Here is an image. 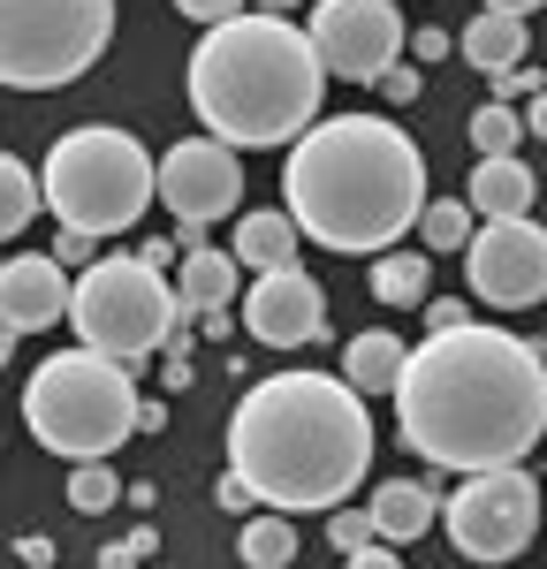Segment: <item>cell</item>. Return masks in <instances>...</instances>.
Here are the masks:
<instances>
[{
	"instance_id": "1",
	"label": "cell",
	"mask_w": 547,
	"mask_h": 569,
	"mask_svg": "<svg viewBox=\"0 0 547 569\" xmlns=\"http://www.w3.org/2000/svg\"><path fill=\"white\" fill-rule=\"evenodd\" d=\"M396 433L434 471L525 463L547 433V357L509 327H441L396 380Z\"/></svg>"
},
{
	"instance_id": "2",
	"label": "cell",
	"mask_w": 547,
	"mask_h": 569,
	"mask_svg": "<svg viewBox=\"0 0 547 569\" xmlns=\"http://www.w3.org/2000/svg\"><path fill=\"white\" fill-rule=\"evenodd\" d=\"M281 198L305 228V243L335 259H380L404 236H418L426 213V152L388 114H335L289 144Z\"/></svg>"
},
{
	"instance_id": "3",
	"label": "cell",
	"mask_w": 547,
	"mask_h": 569,
	"mask_svg": "<svg viewBox=\"0 0 547 569\" xmlns=\"http://www.w3.org/2000/svg\"><path fill=\"white\" fill-rule=\"evenodd\" d=\"M228 471H243L251 493L289 517L342 509V493L372 471L365 388L335 372H274L259 388H243L228 418Z\"/></svg>"
},
{
	"instance_id": "4",
	"label": "cell",
	"mask_w": 547,
	"mask_h": 569,
	"mask_svg": "<svg viewBox=\"0 0 547 569\" xmlns=\"http://www.w3.org/2000/svg\"><path fill=\"white\" fill-rule=\"evenodd\" d=\"M319 91H327V61L312 31H297L289 16H267V8L213 23L190 53V114L236 152L297 144L319 122Z\"/></svg>"
},
{
	"instance_id": "5",
	"label": "cell",
	"mask_w": 547,
	"mask_h": 569,
	"mask_svg": "<svg viewBox=\"0 0 547 569\" xmlns=\"http://www.w3.org/2000/svg\"><path fill=\"white\" fill-rule=\"evenodd\" d=\"M23 426L46 456H69V463H91V456H115L130 433H145V395H137L130 365L107 350H77L46 357L23 388Z\"/></svg>"
},
{
	"instance_id": "6",
	"label": "cell",
	"mask_w": 547,
	"mask_h": 569,
	"mask_svg": "<svg viewBox=\"0 0 547 569\" xmlns=\"http://www.w3.org/2000/svg\"><path fill=\"white\" fill-rule=\"evenodd\" d=\"M160 198V168L130 130L115 122H84L46 152V206L61 228L84 236H122L145 220V206Z\"/></svg>"
},
{
	"instance_id": "7",
	"label": "cell",
	"mask_w": 547,
	"mask_h": 569,
	"mask_svg": "<svg viewBox=\"0 0 547 569\" xmlns=\"http://www.w3.org/2000/svg\"><path fill=\"white\" fill-rule=\"evenodd\" d=\"M115 46V0H0V84L61 91Z\"/></svg>"
},
{
	"instance_id": "8",
	"label": "cell",
	"mask_w": 547,
	"mask_h": 569,
	"mask_svg": "<svg viewBox=\"0 0 547 569\" xmlns=\"http://www.w3.org/2000/svg\"><path fill=\"white\" fill-rule=\"evenodd\" d=\"M69 327H77V342L137 365V357L168 350V335L182 327V289H168V273L145 266L137 251L130 259H91L84 273H77Z\"/></svg>"
},
{
	"instance_id": "9",
	"label": "cell",
	"mask_w": 547,
	"mask_h": 569,
	"mask_svg": "<svg viewBox=\"0 0 547 569\" xmlns=\"http://www.w3.org/2000/svg\"><path fill=\"white\" fill-rule=\"evenodd\" d=\"M441 525H449V547L464 562H517L540 539V486L525 479L517 463L464 471V486L441 509Z\"/></svg>"
},
{
	"instance_id": "10",
	"label": "cell",
	"mask_w": 547,
	"mask_h": 569,
	"mask_svg": "<svg viewBox=\"0 0 547 569\" xmlns=\"http://www.w3.org/2000/svg\"><path fill=\"white\" fill-rule=\"evenodd\" d=\"M464 281L471 297L495 311H525L547 297V228L533 213L525 220H479L464 243Z\"/></svg>"
},
{
	"instance_id": "11",
	"label": "cell",
	"mask_w": 547,
	"mask_h": 569,
	"mask_svg": "<svg viewBox=\"0 0 547 569\" xmlns=\"http://www.w3.org/2000/svg\"><path fill=\"white\" fill-rule=\"evenodd\" d=\"M312 46L327 61V77L342 84H380L404 53V16L396 0H312Z\"/></svg>"
},
{
	"instance_id": "12",
	"label": "cell",
	"mask_w": 547,
	"mask_h": 569,
	"mask_svg": "<svg viewBox=\"0 0 547 569\" xmlns=\"http://www.w3.org/2000/svg\"><path fill=\"white\" fill-rule=\"evenodd\" d=\"M160 206L176 220H213L243 206V168H236V144L228 137H182L160 152Z\"/></svg>"
},
{
	"instance_id": "13",
	"label": "cell",
	"mask_w": 547,
	"mask_h": 569,
	"mask_svg": "<svg viewBox=\"0 0 547 569\" xmlns=\"http://www.w3.org/2000/svg\"><path fill=\"white\" fill-rule=\"evenodd\" d=\"M243 335L267 342V350L327 342V289H319L305 266H274V273H259L251 297H243Z\"/></svg>"
},
{
	"instance_id": "14",
	"label": "cell",
	"mask_w": 547,
	"mask_h": 569,
	"mask_svg": "<svg viewBox=\"0 0 547 569\" xmlns=\"http://www.w3.org/2000/svg\"><path fill=\"white\" fill-rule=\"evenodd\" d=\"M69 305H77V281H69V266H61V259L16 251V259L0 266V342H8V350H16L23 335L61 327Z\"/></svg>"
},
{
	"instance_id": "15",
	"label": "cell",
	"mask_w": 547,
	"mask_h": 569,
	"mask_svg": "<svg viewBox=\"0 0 547 569\" xmlns=\"http://www.w3.org/2000/svg\"><path fill=\"white\" fill-rule=\"evenodd\" d=\"M464 198H471L479 220H525L533 198H540V176H533L517 152H487V160L471 168V182H464Z\"/></svg>"
},
{
	"instance_id": "16",
	"label": "cell",
	"mask_w": 547,
	"mask_h": 569,
	"mask_svg": "<svg viewBox=\"0 0 547 569\" xmlns=\"http://www.w3.org/2000/svg\"><path fill=\"white\" fill-rule=\"evenodd\" d=\"M533 61V39H525V16H501V8H479L471 23H464V69H479L487 84L509 77V69H525Z\"/></svg>"
},
{
	"instance_id": "17",
	"label": "cell",
	"mask_w": 547,
	"mask_h": 569,
	"mask_svg": "<svg viewBox=\"0 0 547 569\" xmlns=\"http://www.w3.org/2000/svg\"><path fill=\"white\" fill-rule=\"evenodd\" d=\"M236 251L221 243H198V251H182L176 266V289H182V319H206V311H228L236 305Z\"/></svg>"
},
{
	"instance_id": "18",
	"label": "cell",
	"mask_w": 547,
	"mask_h": 569,
	"mask_svg": "<svg viewBox=\"0 0 547 569\" xmlns=\"http://www.w3.org/2000/svg\"><path fill=\"white\" fill-rule=\"evenodd\" d=\"M404 335H388V327H365V335H350V350H342V380L365 395H396V380H404Z\"/></svg>"
},
{
	"instance_id": "19",
	"label": "cell",
	"mask_w": 547,
	"mask_h": 569,
	"mask_svg": "<svg viewBox=\"0 0 547 569\" xmlns=\"http://www.w3.org/2000/svg\"><path fill=\"white\" fill-rule=\"evenodd\" d=\"M297 243H305L297 213H243V220H236V259L251 266V273L297 266Z\"/></svg>"
},
{
	"instance_id": "20",
	"label": "cell",
	"mask_w": 547,
	"mask_h": 569,
	"mask_svg": "<svg viewBox=\"0 0 547 569\" xmlns=\"http://www.w3.org/2000/svg\"><path fill=\"white\" fill-rule=\"evenodd\" d=\"M441 517V501H434V486L418 479H396V486H372V525H380V539H396V547H410L418 531Z\"/></svg>"
},
{
	"instance_id": "21",
	"label": "cell",
	"mask_w": 547,
	"mask_h": 569,
	"mask_svg": "<svg viewBox=\"0 0 547 569\" xmlns=\"http://www.w3.org/2000/svg\"><path fill=\"white\" fill-rule=\"evenodd\" d=\"M434 289V251H380L372 259V305H396V311H418Z\"/></svg>"
},
{
	"instance_id": "22",
	"label": "cell",
	"mask_w": 547,
	"mask_h": 569,
	"mask_svg": "<svg viewBox=\"0 0 547 569\" xmlns=\"http://www.w3.org/2000/svg\"><path fill=\"white\" fill-rule=\"evenodd\" d=\"M236 555L251 569H289L297 562V531H289V509H267V517H251V525L236 531Z\"/></svg>"
},
{
	"instance_id": "23",
	"label": "cell",
	"mask_w": 547,
	"mask_h": 569,
	"mask_svg": "<svg viewBox=\"0 0 547 569\" xmlns=\"http://www.w3.org/2000/svg\"><path fill=\"white\" fill-rule=\"evenodd\" d=\"M39 198H46V176H31L16 152L0 160V236H23L39 220Z\"/></svg>"
},
{
	"instance_id": "24",
	"label": "cell",
	"mask_w": 547,
	"mask_h": 569,
	"mask_svg": "<svg viewBox=\"0 0 547 569\" xmlns=\"http://www.w3.org/2000/svg\"><path fill=\"white\" fill-rule=\"evenodd\" d=\"M471 228H479L471 198H426V213H418V243H426V251H464Z\"/></svg>"
},
{
	"instance_id": "25",
	"label": "cell",
	"mask_w": 547,
	"mask_h": 569,
	"mask_svg": "<svg viewBox=\"0 0 547 569\" xmlns=\"http://www.w3.org/2000/svg\"><path fill=\"white\" fill-rule=\"evenodd\" d=\"M471 144H479V160H487V152H517V144H525V114H517L509 99H487V107L471 114Z\"/></svg>"
},
{
	"instance_id": "26",
	"label": "cell",
	"mask_w": 547,
	"mask_h": 569,
	"mask_svg": "<svg viewBox=\"0 0 547 569\" xmlns=\"http://www.w3.org/2000/svg\"><path fill=\"white\" fill-rule=\"evenodd\" d=\"M115 493H122V479L107 471V456H91V463H77V471H69V509H84V517L115 509Z\"/></svg>"
},
{
	"instance_id": "27",
	"label": "cell",
	"mask_w": 547,
	"mask_h": 569,
	"mask_svg": "<svg viewBox=\"0 0 547 569\" xmlns=\"http://www.w3.org/2000/svg\"><path fill=\"white\" fill-rule=\"evenodd\" d=\"M365 539H380V525H372V509H327V547L350 562Z\"/></svg>"
},
{
	"instance_id": "28",
	"label": "cell",
	"mask_w": 547,
	"mask_h": 569,
	"mask_svg": "<svg viewBox=\"0 0 547 569\" xmlns=\"http://www.w3.org/2000/svg\"><path fill=\"white\" fill-rule=\"evenodd\" d=\"M176 8L190 16V23H206V31L228 23V16H251V0H176Z\"/></svg>"
},
{
	"instance_id": "29",
	"label": "cell",
	"mask_w": 547,
	"mask_h": 569,
	"mask_svg": "<svg viewBox=\"0 0 547 569\" xmlns=\"http://www.w3.org/2000/svg\"><path fill=\"white\" fill-rule=\"evenodd\" d=\"M91 251H99V236H84V228H61V236H53V259L77 266V273L91 266Z\"/></svg>"
},
{
	"instance_id": "30",
	"label": "cell",
	"mask_w": 547,
	"mask_h": 569,
	"mask_svg": "<svg viewBox=\"0 0 547 569\" xmlns=\"http://www.w3.org/2000/svg\"><path fill=\"white\" fill-rule=\"evenodd\" d=\"M213 501H221L228 517H243V509H251L259 493H251V479H243V471H228V479H213Z\"/></svg>"
},
{
	"instance_id": "31",
	"label": "cell",
	"mask_w": 547,
	"mask_h": 569,
	"mask_svg": "<svg viewBox=\"0 0 547 569\" xmlns=\"http://www.w3.org/2000/svg\"><path fill=\"white\" fill-rule=\"evenodd\" d=\"M145 555H160V539H152V531H130L122 547H107V569H130V562H145Z\"/></svg>"
},
{
	"instance_id": "32",
	"label": "cell",
	"mask_w": 547,
	"mask_h": 569,
	"mask_svg": "<svg viewBox=\"0 0 547 569\" xmlns=\"http://www.w3.org/2000/svg\"><path fill=\"white\" fill-rule=\"evenodd\" d=\"M410 53H418V61H449V53H456V39L426 23V31H410Z\"/></svg>"
},
{
	"instance_id": "33",
	"label": "cell",
	"mask_w": 547,
	"mask_h": 569,
	"mask_svg": "<svg viewBox=\"0 0 547 569\" xmlns=\"http://www.w3.org/2000/svg\"><path fill=\"white\" fill-rule=\"evenodd\" d=\"M350 562H358V569H396V562H404V547H396V539H365Z\"/></svg>"
},
{
	"instance_id": "34",
	"label": "cell",
	"mask_w": 547,
	"mask_h": 569,
	"mask_svg": "<svg viewBox=\"0 0 547 569\" xmlns=\"http://www.w3.org/2000/svg\"><path fill=\"white\" fill-rule=\"evenodd\" d=\"M380 91H388L396 107H410V99L426 91V77H418V69H388V77H380Z\"/></svg>"
},
{
	"instance_id": "35",
	"label": "cell",
	"mask_w": 547,
	"mask_h": 569,
	"mask_svg": "<svg viewBox=\"0 0 547 569\" xmlns=\"http://www.w3.org/2000/svg\"><path fill=\"white\" fill-rule=\"evenodd\" d=\"M8 555H16L23 569H46V562H53V539H46V531H31V539H16Z\"/></svg>"
},
{
	"instance_id": "36",
	"label": "cell",
	"mask_w": 547,
	"mask_h": 569,
	"mask_svg": "<svg viewBox=\"0 0 547 569\" xmlns=\"http://www.w3.org/2000/svg\"><path fill=\"white\" fill-rule=\"evenodd\" d=\"M464 319H471V305H464V297H441V305H426V327H434V335H441V327H464Z\"/></svg>"
},
{
	"instance_id": "37",
	"label": "cell",
	"mask_w": 547,
	"mask_h": 569,
	"mask_svg": "<svg viewBox=\"0 0 547 569\" xmlns=\"http://www.w3.org/2000/svg\"><path fill=\"white\" fill-rule=\"evenodd\" d=\"M137 259H145V266H160V273H168V266H176V236H168V243H137Z\"/></svg>"
},
{
	"instance_id": "38",
	"label": "cell",
	"mask_w": 547,
	"mask_h": 569,
	"mask_svg": "<svg viewBox=\"0 0 547 569\" xmlns=\"http://www.w3.org/2000/svg\"><path fill=\"white\" fill-rule=\"evenodd\" d=\"M479 8H501V16H533V8H547V0H479Z\"/></svg>"
},
{
	"instance_id": "39",
	"label": "cell",
	"mask_w": 547,
	"mask_h": 569,
	"mask_svg": "<svg viewBox=\"0 0 547 569\" xmlns=\"http://www.w3.org/2000/svg\"><path fill=\"white\" fill-rule=\"evenodd\" d=\"M525 130H533V137H547V91L533 99V114H525Z\"/></svg>"
},
{
	"instance_id": "40",
	"label": "cell",
	"mask_w": 547,
	"mask_h": 569,
	"mask_svg": "<svg viewBox=\"0 0 547 569\" xmlns=\"http://www.w3.org/2000/svg\"><path fill=\"white\" fill-rule=\"evenodd\" d=\"M251 8H267V16H289V8H297V0H251Z\"/></svg>"
}]
</instances>
